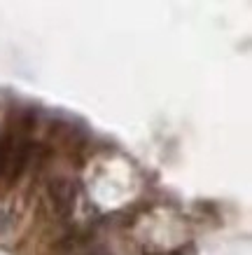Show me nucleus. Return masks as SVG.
Returning a JSON list of instances; mask_svg holds the SVG:
<instances>
[{
    "mask_svg": "<svg viewBox=\"0 0 252 255\" xmlns=\"http://www.w3.org/2000/svg\"><path fill=\"white\" fill-rule=\"evenodd\" d=\"M7 162H9V150L5 143H0V176L7 171Z\"/></svg>",
    "mask_w": 252,
    "mask_h": 255,
    "instance_id": "5",
    "label": "nucleus"
},
{
    "mask_svg": "<svg viewBox=\"0 0 252 255\" xmlns=\"http://www.w3.org/2000/svg\"><path fill=\"white\" fill-rule=\"evenodd\" d=\"M89 244V234H82V232H73V234H66L59 244H56V251L59 253H73L77 251L80 246Z\"/></svg>",
    "mask_w": 252,
    "mask_h": 255,
    "instance_id": "3",
    "label": "nucleus"
},
{
    "mask_svg": "<svg viewBox=\"0 0 252 255\" xmlns=\"http://www.w3.org/2000/svg\"><path fill=\"white\" fill-rule=\"evenodd\" d=\"M12 230V213H7L5 209H0V237L7 234Z\"/></svg>",
    "mask_w": 252,
    "mask_h": 255,
    "instance_id": "4",
    "label": "nucleus"
},
{
    "mask_svg": "<svg viewBox=\"0 0 252 255\" xmlns=\"http://www.w3.org/2000/svg\"><path fill=\"white\" fill-rule=\"evenodd\" d=\"M86 255H112V253H107V251H93V253H86Z\"/></svg>",
    "mask_w": 252,
    "mask_h": 255,
    "instance_id": "6",
    "label": "nucleus"
},
{
    "mask_svg": "<svg viewBox=\"0 0 252 255\" xmlns=\"http://www.w3.org/2000/svg\"><path fill=\"white\" fill-rule=\"evenodd\" d=\"M47 194H49L52 206L59 216L61 218L73 216L75 201H77V187L70 178H52L49 187H47Z\"/></svg>",
    "mask_w": 252,
    "mask_h": 255,
    "instance_id": "1",
    "label": "nucleus"
},
{
    "mask_svg": "<svg viewBox=\"0 0 252 255\" xmlns=\"http://www.w3.org/2000/svg\"><path fill=\"white\" fill-rule=\"evenodd\" d=\"M31 159V143L28 140H21L19 145H16V152L12 157V162H7V169H9V180H16V178L23 173L26 169V164Z\"/></svg>",
    "mask_w": 252,
    "mask_h": 255,
    "instance_id": "2",
    "label": "nucleus"
}]
</instances>
